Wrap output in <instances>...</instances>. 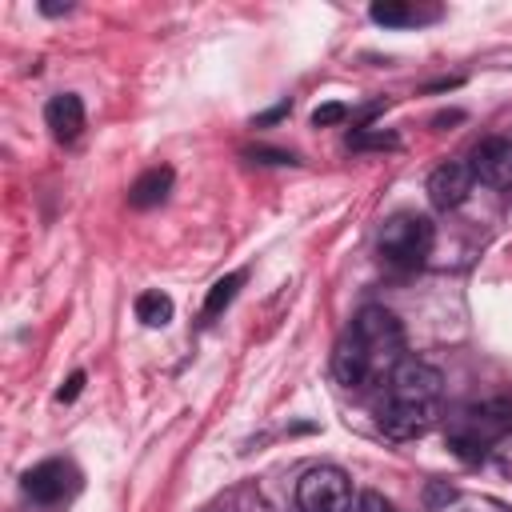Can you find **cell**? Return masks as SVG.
Listing matches in <instances>:
<instances>
[{"label": "cell", "instance_id": "obj_1", "mask_svg": "<svg viewBox=\"0 0 512 512\" xmlns=\"http://www.w3.org/2000/svg\"><path fill=\"white\" fill-rule=\"evenodd\" d=\"M348 332L364 348V356H368V364H372L376 376L392 372L404 360V328H400L396 312H388L380 304H368V308L356 312V320L348 324Z\"/></svg>", "mask_w": 512, "mask_h": 512}, {"label": "cell", "instance_id": "obj_2", "mask_svg": "<svg viewBox=\"0 0 512 512\" xmlns=\"http://www.w3.org/2000/svg\"><path fill=\"white\" fill-rule=\"evenodd\" d=\"M376 244H380V256H384L388 264H396V268H416V264L428 260V252H432V244H436V228H432V220L420 216V212H396V216L384 220Z\"/></svg>", "mask_w": 512, "mask_h": 512}, {"label": "cell", "instance_id": "obj_3", "mask_svg": "<svg viewBox=\"0 0 512 512\" xmlns=\"http://www.w3.org/2000/svg\"><path fill=\"white\" fill-rule=\"evenodd\" d=\"M512 432V404L508 400H484L464 412V424L452 432V448L464 460H480L492 440Z\"/></svg>", "mask_w": 512, "mask_h": 512}, {"label": "cell", "instance_id": "obj_4", "mask_svg": "<svg viewBox=\"0 0 512 512\" xmlns=\"http://www.w3.org/2000/svg\"><path fill=\"white\" fill-rule=\"evenodd\" d=\"M300 512H352V480L336 464H316L296 480Z\"/></svg>", "mask_w": 512, "mask_h": 512}, {"label": "cell", "instance_id": "obj_5", "mask_svg": "<svg viewBox=\"0 0 512 512\" xmlns=\"http://www.w3.org/2000/svg\"><path fill=\"white\" fill-rule=\"evenodd\" d=\"M440 392H444V376L416 360V356H404L392 372H388V392L384 400H396V404H412V408H432L440 404Z\"/></svg>", "mask_w": 512, "mask_h": 512}, {"label": "cell", "instance_id": "obj_6", "mask_svg": "<svg viewBox=\"0 0 512 512\" xmlns=\"http://www.w3.org/2000/svg\"><path fill=\"white\" fill-rule=\"evenodd\" d=\"M80 488V472L68 460H40L36 468L24 472V492L36 504H56Z\"/></svg>", "mask_w": 512, "mask_h": 512}, {"label": "cell", "instance_id": "obj_7", "mask_svg": "<svg viewBox=\"0 0 512 512\" xmlns=\"http://www.w3.org/2000/svg\"><path fill=\"white\" fill-rule=\"evenodd\" d=\"M472 184H476L472 164L468 160H448V164L432 168V176H428V204L436 212H452V208H460L468 200Z\"/></svg>", "mask_w": 512, "mask_h": 512}, {"label": "cell", "instance_id": "obj_8", "mask_svg": "<svg viewBox=\"0 0 512 512\" xmlns=\"http://www.w3.org/2000/svg\"><path fill=\"white\" fill-rule=\"evenodd\" d=\"M472 164V176L488 188H512V136H488L472 148L468 156Z\"/></svg>", "mask_w": 512, "mask_h": 512}, {"label": "cell", "instance_id": "obj_9", "mask_svg": "<svg viewBox=\"0 0 512 512\" xmlns=\"http://www.w3.org/2000/svg\"><path fill=\"white\" fill-rule=\"evenodd\" d=\"M332 376H336V384H344V388H368V384L376 380V372H372L364 348L356 344V336H352L348 328H344V336H340L336 348H332Z\"/></svg>", "mask_w": 512, "mask_h": 512}, {"label": "cell", "instance_id": "obj_10", "mask_svg": "<svg viewBox=\"0 0 512 512\" xmlns=\"http://www.w3.org/2000/svg\"><path fill=\"white\" fill-rule=\"evenodd\" d=\"M432 416H436L432 408H412V404H396V400H380V408H376V424L392 440L424 436L432 428Z\"/></svg>", "mask_w": 512, "mask_h": 512}, {"label": "cell", "instance_id": "obj_11", "mask_svg": "<svg viewBox=\"0 0 512 512\" xmlns=\"http://www.w3.org/2000/svg\"><path fill=\"white\" fill-rule=\"evenodd\" d=\"M44 124L52 128L56 140H76L84 132V100L76 92H56L44 104Z\"/></svg>", "mask_w": 512, "mask_h": 512}, {"label": "cell", "instance_id": "obj_12", "mask_svg": "<svg viewBox=\"0 0 512 512\" xmlns=\"http://www.w3.org/2000/svg\"><path fill=\"white\" fill-rule=\"evenodd\" d=\"M168 192H172V168L160 164V168H148V172H140V176L132 180L128 204H132V208H156V204L168 200Z\"/></svg>", "mask_w": 512, "mask_h": 512}, {"label": "cell", "instance_id": "obj_13", "mask_svg": "<svg viewBox=\"0 0 512 512\" xmlns=\"http://www.w3.org/2000/svg\"><path fill=\"white\" fill-rule=\"evenodd\" d=\"M368 16L384 28H400V24H420V20H432L436 12H420L412 4H400V0H384V4H372Z\"/></svg>", "mask_w": 512, "mask_h": 512}, {"label": "cell", "instance_id": "obj_14", "mask_svg": "<svg viewBox=\"0 0 512 512\" xmlns=\"http://www.w3.org/2000/svg\"><path fill=\"white\" fill-rule=\"evenodd\" d=\"M244 284V272H228V276H220L212 288H208V296H204V320H216L232 300H236V288Z\"/></svg>", "mask_w": 512, "mask_h": 512}, {"label": "cell", "instance_id": "obj_15", "mask_svg": "<svg viewBox=\"0 0 512 512\" xmlns=\"http://www.w3.org/2000/svg\"><path fill=\"white\" fill-rule=\"evenodd\" d=\"M172 296H164V292H140L136 296V316L148 324V328H164L168 320H172Z\"/></svg>", "mask_w": 512, "mask_h": 512}, {"label": "cell", "instance_id": "obj_16", "mask_svg": "<svg viewBox=\"0 0 512 512\" xmlns=\"http://www.w3.org/2000/svg\"><path fill=\"white\" fill-rule=\"evenodd\" d=\"M396 132H352L348 148H396Z\"/></svg>", "mask_w": 512, "mask_h": 512}, {"label": "cell", "instance_id": "obj_17", "mask_svg": "<svg viewBox=\"0 0 512 512\" xmlns=\"http://www.w3.org/2000/svg\"><path fill=\"white\" fill-rule=\"evenodd\" d=\"M348 120V104H320L312 112V124L316 128H332V124H344Z\"/></svg>", "mask_w": 512, "mask_h": 512}, {"label": "cell", "instance_id": "obj_18", "mask_svg": "<svg viewBox=\"0 0 512 512\" xmlns=\"http://www.w3.org/2000/svg\"><path fill=\"white\" fill-rule=\"evenodd\" d=\"M352 512H400V508L392 500H384L380 492H360L356 504H352Z\"/></svg>", "mask_w": 512, "mask_h": 512}, {"label": "cell", "instance_id": "obj_19", "mask_svg": "<svg viewBox=\"0 0 512 512\" xmlns=\"http://www.w3.org/2000/svg\"><path fill=\"white\" fill-rule=\"evenodd\" d=\"M248 156H252V160H260V164H296V156H292V152H276V148H252Z\"/></svg>", "mask_w": 512, "mask_h": 512}, {"label": "cell", "instance_id": "obj_20", "mask_svg": "<svg viewBox=\"0 0 512 512\" xmlns=\"http://www.w3.org/2000/svg\"><path fill=\"white\" fill-rule=\"evenodd\" d=\"M80 388H84V372H72V376H68V384H64L60 392H56V400H64V404H72V400L80 396Z\"/></svg>", "mask_w": 512, "mask_h": 512}, {"label": "cell", "instance_id": "obj_21", "mask_svg": "<svg viewBox=\"0 0 512 512\" xmlns=\"http://www.w3.org/2000/svg\"><path fill=\"white\" fill-rule=\"evenodd\" d=\"M440 500H456V488H440V484H428V504H440Z\"/></svg>", "mask_w": 512, "mask_h": 512}, {"label": "cell", "instance_id": "obj_22", "mask_svg": "<svg viewBox=\"0 0 512 512\" xmlns=\"http://www.w3.org/2000/svg\"><path fill=\"white\" fill-rule=\"evenodd\" d=\"M288 108H292V104H288V100H284V104H276V108H272V112H264V116H260V120H256V124H268V120H280V116H284V112H288Z\"/></svg>", "mask_w": 512, "mask_h": 512}, {"label": "cell", "instance_id": "obj_23", "mask_svg": "<svg viewBox=\"0 0 512 512\" xmlns=\"http://www.w3.org/2000/svg\"><path fill=\"white\" fill-rule=\"evenodd\" d=\"M40 12L44 16H60V12H68V4H40Z\"/></svg>", "mask_w": 512, "mask_h": 512}]
</instances>
